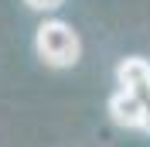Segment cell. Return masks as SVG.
Returning <instances> with one entry per match:
<instances>
[{"instance_id": "4", "label": "cell", "mask_w": 150, "mask_h": 147, "mask_svg": "<svg viewBox=\"0 0 150 147\" xmlns=\"http://www.w3.org/2000/svg\"><path fill=\"white\" fill-rule=\"evenodd\" d=\"M24 4H28L31 10H58L65 0H24Z\"/></svg>"}, {"instance_id": "2", "label": "cell", "mask_w": 150, "mask_h": 147, "mask_svg": "<svg viewBox=\"0 0 150 147\" xmlns=\"http://www.w3.org/2000/svg\"><path fill=\"white\" fill-rule=\"evenodd\" d=\"M109 116H112V123H120L126 130H150V110L137 92L116 89L109 96Z\"/></svg>"}, {"instance_id": "1", "label": "cell", "mask_w": 150, "mask_h": 147, "mask_svg": "<svg viewBox=\"0 0 150 147\" xmlns=\"http://www.w3.org/2000/svg\"><path fill=\"white\" fill-rule=\"evenodd\" d=\"M34 51L51 69H72L79 62V55H82V41H79L72 24H65V21H45L34 31Z\"/></svg>"}, {"instance_id": "3", "label": "cell", "mask_w": 150, "mask_h": 147, "mask_svg": "<svg viewBox=\"0 0 150 147\" xmlns=\"http://www.w3.org/2000/svg\"><path fill=\"white\" fill-rule=\"evenodd\" d=\"M116 82H120V89L137 92V96L147 103V110H150V62L147 58H140V55L123 58V62L116 65Z\"/></svg>"}]
</instances>
